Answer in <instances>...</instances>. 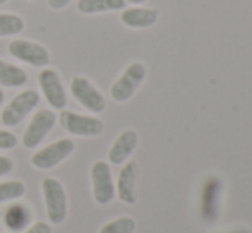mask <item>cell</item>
<instances>
[{
  "label": "cell",
  "instance_id": "obj_1",
  "mask_svg": "<svg viewBox=\"0 0 252 233\" xmlns=\"http://www.w3.org/2000/svg\"><path fill=\"white\" fill-rule=\"evenodd\" d=\"M41 196H43L45 211L52 225H62L69 213L67 192L62 182L53 176H47L41 182Z\"/></svg>",
  "mask_w": 252,
  "mask_h": 233
},
{
  "label": "cell",
  "instance_id": "obj_2",
  "mask_svg": "<svg viewBox=\"0 0 252 233\" xmlns=\"http://www.w3.org/2000/svg\"><path fill=\"white\" fill-rule=\"evenodd\" d=\"M146 79V65L141 62H134L122 72V76L112 84L110 96L117 103H126L134 96L137 87Z\"/></svg>",
  "mask_w": 252,
  "mask_h": 233
},
{
  "label": "cell",
  "instance_id": "obj_3",
  "mask_svg": "<svg viewBox=\"0 0 252 233\" xmlns=\"http://www.w3.org/2000/svg\"><path fill=\"white\" fill-rule=\"evenodd\" d=\"M40 103V93L34 89H24L12 98L2 110L0 120L5 127H16L26 118Z\"/></svg>",
  "mask_w": 252,
  "mask_h": 233
},
{
  "label": "cell",
  "instance_id": "obj_4",
  "mask_svg": "<svg viewBox=\"0 0 252 233\" xmlns=\"http://www.w3.org/2000/svg\"><path fill=\"white\" fill-rule=\"evenodd\" d=\"M59 122L65 132L77 137H96L105 129V125H103V122L98 116L81 115L76 114V112L65 110V108L60 112Z\"/></svg>",
  "mask_w": 252,
  "mask_h": 233
},
{
  "label": "cell",
  "instance_id": "obj_5",
  "mask_svg": "<svg viewBox=\"0 0 252 233\" xmlns=\"http://www.w3.org/2000/svg\"><path fill=\"white\" fill-rule=\"evenodd\" d=\"M55 123H57L55 112L50 110V108L38 110L23 132V137H21L23 146L26 147V149H34V147H38L43 143L45 137L50 134V130L55 127Z\"/></svg>",
  "mask_w": 252,
  "mask_h": 233
},
{
  "label": "cell",
  "instance_id": "obj_6",
  "mask_svg": "<svg viewBox=\"0 0 252 233\" xmlns=\"http://www.w3.org/2000/svg\"><path fill=\"white\" fill-rule=\"evenodd\" d=\"M74 147H76V144L69 137L59 139L55 143L38 149L31 156V165L34 168H38V170H52V168H55L57 165L65 161L74 153Z\"/></svg>",
  "mask_w": 252,
  "mask_h": 233
},
{
  "label": "cell",
  "instance_id": "obj_7",
  "mask_svg": "<svg viewBox=\"0 0 252 233\" xmlns=\"http://www.w3.org/2000/svg\"><path fill=\"white\" fill-rule=\"evenodd\" d=\"M70 94L84 110L91 112V114H101L106 108V101L101 91L90 79H86L83 76L72 77V81H70Z\"/></svg>",
  "mask_w": 252,
  "mask_h": 233
},
{
  "label": "cell",
  "instance_id": "obj_8",
  "mask_svg": "<svg viewBox=\"0 0 252 233\" xmlns=\"http://www.w3.org/2000/svg\"><path fill=\"white\" fill-rule=\"evenodd\" d=\"M91 190L94 203L106 206L115 197V183L112 178V168L108 161H94L91 165Z\"/></svg>",
  "mask_w": 252,
  "mask_h": 233
},
{
  "label": "cell",
  "instance_id": "obj_9",
  "mask_svg": "<svg viewBox=\"0 0 252 233\" xmlns=\"http://www.w3.org/2000/svg\"><path fill=\"white\" fill-rule=\"evenodd\" d=\"M9 54L19 62H24L31 67H38V69H45L50 63V52L36 41L12 40L9 43Z\"/></svg>",
  "mask_w": 252,
  "mask_h": 233
},
{
  "label": "cell",
  "instance_id": "obj_10",
  "mask_svg": "<svg viewBox=\"0 0 252 233\" xmlns=\"http://www.w3.org/2000/svg\"><path fill=\"white\" fill-rule=\"evenodd\" d=\"M38 84H40L43 98L53 110H63L67 107L65 87H63L62 79H60L57 70L48 69V67L41 69L40 74H38Z\"/></svg>",
  "mask_w": 252,
  "mask_h": 233
},
{
  "label": "cell",
  "instance_id": "obj_11",
  "mask_svg": "<svg viewBox=\"0 0 252 233\" xmlns=\"http://www.w3.org/2000/svg\"><path fill=\"white\" fill-rule=\"evenodd\" d=\"M223 183L218 176L206 178L201 189V216L206 223H215L220 214V199H221Z\"/></svg>",
  "mask_w": 252,
  "mask_h": 233
},
{
  "label": "cell",
  "instance_id": "obj_12",
  "mask_svg": "<svg viewBox=\"0 0 252 233\" xmlns=\"http://www.w3.org/2000/svg\"><path fill=\"white\" fill-rule=\"evenodd\" d=\"M137 176H139V165L136 161H127L122 167L119 174V180H117L115 187V196H119V199L124 204H134L137 199Z\"/></svg>",
  "mask_w": 252,
  "mask_h": 233
},
{
  "label": "cell",
  "instance_id": "obj_13",
  "mask_svg": "<svg viewBox=\"0 0 252 233\" xmlns=\"http://www.w3.org/2000/svg\"><path fill=\"white\" fill-rule=\"evenodd\" d=\"M139 137L134 129H126L120 132V136L115 139V143L108 149V161L112 165H122L129 160L130 154L136 151Z\"/></svg>",
  "mask_w": 252,
  "mask_h": 233
},
{
  "label": "cell",
  "instance_id": "obj_14",
  "mask_svg": "<svg viewBox=\"0 0 252 233\" xmlns=\"http://www.w3.org/2000/svg\"><path fill=\"white\" fill-rule=\"evenodd\" d=\"M158 19V10L146 9V7H130V9H122L120 21L124 26L132 28V29H144L150 28Z\"/></svg>",
  "mask_w": 252,
  "mask_h": 233
},
{
  "label": "cell",
  "instance_id": "obj_15",
  "mask_svg": "<svg viewBox=\"0 0 252 233\" xmlns=\"http://www.w3.org/2000/svg\"><path fill=\"white\" fill-rule=\"evenodd\" d=\"M31 209L23 203H14L9 206L3 216V223H5L7 230L12 232H24L31 223Z\"/></svg>",
  "mask_w": 252,
  "mask_h": 233
},
{
  "label": "cell",
  "instance_id": "obj_16",
  "mask_svg": "<svg viewBox=\"0 0 252 233\" xmlns=\"http://www.w3.org/2000/svg\"><path fill=\"white\" fill-rule=\"evenodd\" d=\"M26 83V70L5 60H0V87H21Z\"/></svg>",
  "mask_w": 252,
  "mask_h": 233
},
{
  "label": "cell",
  "instance_id": "obj_17",
  "mask_svg": "<svg viewBox=\"0 0 252 233\" xmlns=\"http://www.w3.org/2000/svg\"><path fill=\"white\" fill-rule=\"evenodd\" d=\"M126 0H77V10L81 14H100L110 10L126 9Z\"/></svg>",
  "mask_w": 252,
  "mask_h": 233
},
{
  "label": "cell",
  "instance_id": "obj_18",
  "mask_svg": "<svg viewBox=\"0 0 252 233\" xmlns=\"http://www.w3.org/2000/svg\"><path fill=\"white\" fill-rule=\"evenodd\" d=\"M26 196V183L23 180H5L0 182V204L19 201Z\"/></svg>",
  "mask_w": 252,
  "mask_h": 233
},
{
  "label": "cell",
  "instance_id": "obj_19",
  "mask_svg": "<svg viewBox=\"0 0 252 233\" xmlns=\"http://www.w3.org/2000/svg\"><path fill=\"white\" fill-rule=\"evenodd\" d=\"M24 29V19L12 12H0V38L16 36Z\"/></svg>",
  "mask_w": 252,
  "mask_h": 233
},
{
  "label": "cell",
  "instance_id": "obj_20",
  "mask_svg": "<svg viewBox=\"0 0 252 233\" xmlns=\"http://www.w3.org/2000/svg\"><path fill=\"white\" fill-rule=\"evenodd\" d=\"M134 230H136V220L130 216H120L103 225L98 233H134Z\"/></svg>",
  "mask_w": 252,
  "mask_h": 233
},
{
  "label": "cell",
  "instance_id": "obj_21",
  "mask_svg": "<svg viewBox=\"0 0 252 233\" xmlns=\"http://www.w3.org/2000/svg\"><path fill=\"white\" fill-rule=\"evenodd\" d=\"M17 146V137L10 130L0 129V151H10Z\"/></svg>",
  "mask_w": 252,
  "mask_h": 233
},
{
  "label": "cell",
  "instance_id": "obj_22",
  "mask_svg": "<svg viewBox=\"0 0 252 233\" xmlns=\"http://www.w3.org/2000/svg\"><path fill=\"white\" fill-rule=\"evenodd\" d=\"M23 233H52V225L47 221H34Z\"/></svg>",
  "mask_w": 252,
  "mask_h": 233
},
{
  "label": "cell",
  "instance_id": "obj_23",
  "mask_svg": "<svg viewBox=\"0 0 252 233\" xmlns=\"http://www.w3.org/2000/svg\"><path fill=\"white\" fill-rule=\"evenodd\" d=\"M14 170V161L9 156H0V176L9 175Z\"/></svg>",
  "mask_w": 252,
  "mask_h": 233
},
{
  "label": "cell",
  "instance_id": "obj_24",
  "mask_svg": "<svg viewBox=\"0 0 252 233\" xmlns=\"http://www.w3.org/2000/svg\"><path fill=\"white\" fill-rule=\"evenodd\" d=\"M72 0H48V7L53 10H62L65 9Z\"/></svg>",
  "mask_w": 252,
  "mask_h": 233
},
{
  "label": "cell",
  "instance_id": "obj_25",
  "mask_svg": "<svg viewBox=\"0 0 252 233\" xmlns=\"http://www.w3.org/2000/svg\"><path fill=\"white\" fill-rule=\"evenodd\" d=\"M126 2L134 3V5H139V3H144V2H146V0H126Z\"/></svg>",
  "mask_w": 252,
  "mask_h": 233
},
{
  "label": "cell",
  "instance_id": "obj_26",
  "mask_svg": "<svg viewBox=\"0 0 252 233\" xmlns=\"http://www.w3.org/2000/svg\"><path fill=\"white\" fill-rule=\"evenodd\" d=\"M3 100H5V94H3L2 87H0V107H2V105H3Z\"/></svg>",
  "mask_w": 252,
  "mask_h": 233
},
{
  "label": "cell",
  "instance_id": "obj_27",
  "mask_svg": "<svg viewBox=\"0 0 252 233\" xmlns=\"http://www.w3.org/2000/svg\"><path fill=\"white\" fill-rule=\"evenodd\" d=\"M9 0H0V5H3V3H7Z\"/></svg>",
  "mask_w": 252,
  "mask_h": 233
},
{
  "label": "cell",
  "instance_id": "obj_28",
  "mask_svg": "<svg viewBox=\"0 0 252 233\" xmlns=\"http://www.w3.org/2000/svg\"><path fill=\"white\" fill-rule=\"evenodd\" d=\"M233 233H249V232H246V230H239V232H233Z\"/></svg>",
  "mask_w": 252,
  "mask_h": 233
},
{
  "label": "cell",
  "instance_id": "obj_29",
  "mask_svg": "<svg viewBox=\"0 0 252 233\" xmlns=\"http://www.w3.org/2000/svg\"><path fill=\"white\" fill-rule=\"evenodd\" d=\"M2 233H9V232H2Z\"/></svg>",
  "mask_w": 252,
  "mask_h": 233
}]
</instances>
